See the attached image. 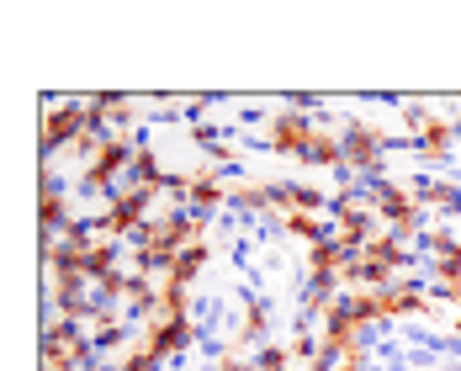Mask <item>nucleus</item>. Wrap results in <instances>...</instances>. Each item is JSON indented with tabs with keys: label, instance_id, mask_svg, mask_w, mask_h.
I'll return each mask as SVG.
<instances>
[{
	"label": "nucleus",
	"instance_id": "f257e3e1",
	"mask_svg": "<svg viewBox=\"0 0 461 371\" xmlns=\"http://www.w3.org/2000/svg\"><path fill=\"white\" fill-rule=\"evenodd\" d=\"M75 128H80V106H64V112H48L43 143H48V149H53V143H59V133H64V139H69V133H75Z\"/></svg>",
	"mask_w": 461,
	"mask_h": 371
}]
</instances>
